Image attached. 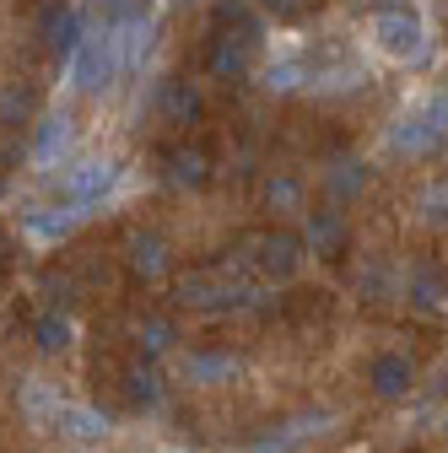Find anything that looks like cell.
Instances as JSON below:
<instances>
[{"label": "cell", "instance_id": "6da1fadb", "mask_svg": "<svg viewBox=\"0 0 448 453\" xmlns=\"http://www.w3.org/2000/svg\"><path fill=\"white\" fill-rule=\"evenodd\" d=\"M120 38H108V33H92L87 43H81V54H76V87H103L108 76H114V65H120Z\"/></svg>", "mask_w": 448, "mask_h": 453}, {"label": "cell", "instance_id": "7a4b0ae2", "mask_svg": "<svg viewBox=\"0 0 448 453\" xmlns=\"http://www.w3.org/2000/svg\"><path fill=\"white\" fill-rule=\"evenodd\" d=\"M373 33L383 38V49H395V54L416 49V22H406V17H378V22H373Z\"/></svg>", "mask_w": 448, "mask_h": 453}, {"label": "cell", "instance_id": "3957f363", "mask_svg": "<svg viewBox=\"0 0 448 453\" xmlns=\"http://www.w3.org/2000/svg\"><path fill=\"white\" fill-rule=\"evenodd\" d=\"M108 184H114V167H108V162H87L81 173L71 179V189H76L81 200H97V195H103Z\"/></svg>", "mask_w": 448, "mask_h": 453}]
</instances>
